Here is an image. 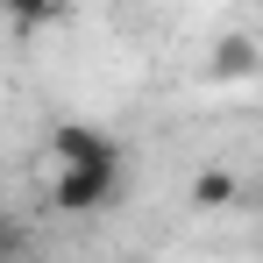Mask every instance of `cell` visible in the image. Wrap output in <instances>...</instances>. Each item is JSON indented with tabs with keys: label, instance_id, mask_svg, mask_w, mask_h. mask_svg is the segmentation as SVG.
Listing matches in <instances>:
<instances>
[{
	"label": "cell",
	"instance_id": "1",
	"mask_svg": "<svg viewBox=\"0 0 263 263\" xmlns=\"http://www.w3.org/2000/svg\"><path fill=\"white\" fill-rule=\"evenodd\" d=\"M114 199H121V171L114 164H57V178H50V206L71 214V220L107 214Z\"/></svg>",
	"mask_w": 263,
	"mask_h": 263
},
{
	"label": "cell",
	"instance_id": "2",
	"mask_svg": "<svg viewBox=\"0 0 263 263\" xmlns=\"http://www.w3.org/2000/svg\"><path fill=\"white\" fill-rule=\"evenodd\" d=\"M50 157L57 164H114L121 171V142L107 128H86V121H57L50 128Z\"/></svg>",
	"mask_w": 263,
	"mask_h": 263
},
{
	"label": "cell",
	"instance_id": "3",
	"mask_svg": "<svg viewBox=\"0 0 263 263\" xmlns=\"http://www.w3.org/2000/svg\"><path fill=\"white\" fill-rule=\"evenodd\" d=\"M206 71H214L220 86H235V79H256V43L249 36H220L214 57H206Z\"/></svg>",
	"mask_w": 263,
	"mask_h": 263
},
{
	"label": "cell",
	"instance_id": "4",
	"mask_svg": "<svg viewBox=\"0 0 263 263\" xmlns=\"http://www.w3.org/2000/svg\"><path fill=\"white\" fill-rule=\"evenodd\" d=\"M0 7H7L14 29H50V22L64 14V0H0Z\"/></svg>",
	"mask_w": 263,
	"mask_h": 263
},
{
	"label": "cell",
	"instance_id": "5",
	"mask_svg": "<svg viewBox=\"0 0 263 263\" xmlns=\"http://www.w3.org/2000/svg\"><path fill=\"white\" fill-rule=\"evenodd\" d=\"M192 206H235V178L228 171H199L192 178Z\"/></svg>",
	"mask_w": 263,
	"mask_h": 263
},
{
	"label": "cell",
	"instance_id": "6",
	"mask_svg": "<svg viewBox=\"0 0 263 263\" xmlns=\"http://www.w3.org/2000/svg\"><path fill=\"white\" fill-rule=\"evenodd\" d=\"M0 256H29V228L0 214Z\"/></svg>",
	"mask_w": 263,
	"mask_h": 263
},
{
	"label": "cell",
	"instance_id": "7",
	"mask_svg": "<svg viewBox=\"0 0 263 263\" xmlns=\"http://www.w3.org/2000/svg\"><path fill=\"white\" fill-rule=\"evenodd\" d=\"M256 100H263V92H256Z\"/></svg>",
	"mask_w": 263,
	"mask_h": 263
}]
</instances>
